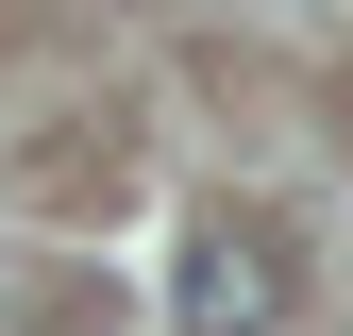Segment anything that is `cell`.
Here are the masks:
<instances>
[{
    "label": "cell",
    "mask_w": 353,
    "mask_h": 336,
    "mask_svg": "<svg viewBox=\"0 0 353 336\" xmlns=\"http://www.w3.org/2000/svg\"><path fill=\"white\" fill-rule=\"evenodd\" d=\"M168 319H185V336H286V252L252 219H202L185 269H168Z\"/></svg>",
    "instance_id": "6da1fadb"
}]
</instances>
